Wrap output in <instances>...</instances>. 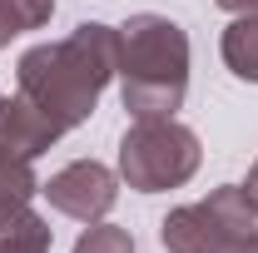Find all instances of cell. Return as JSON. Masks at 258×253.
<instances>
[{
  "label": "cell",
  "instance_id": "obj_4",
  "mask_svg": "<svg viewBox=\"0 0 258 253\" xmlns=\"http://www.w3.org/2000/svg\"><path fill=\"white\" fill-rule=\"evenodd\" d=\"M199 159H204L199 134L189 124H179L174 114L169 119H134L119 139V179L134 194H164L189 184Z\"/></svg>",
  "mask_w": 258,
  "mask_h": 253
},
{
  "label": "cell",
  "instance_id": "obj_5",
  "mask_svg": "<svg viewBox=\"0 0 258 253\" xmlns=\"http://www.w3.org/2000/svg\"><path fill=\"white\" fill-rule=\"evenodd\" d=\"M40 194L50 199V209H60L64 219L99 223L114 209V199H119V179L99 159H75V164H64L60 174H50L40 184Z\"/></svg>",
  "mask_w": 258,
  "mask_h": 253
},
{
  "label": "cell",
  "instance_id": "obj_3",
  "mask_svg": "<svg viewBox=\"0 0 258 253\" xmlns=\"http://www.w3.org/2000/svg\"><path fill=\"white\" fill-rule=\"evenodd\" d=\"M169 253H258V209L243 184H224L204 204H179L159 223Z\"/></svg>",
  "mask_w": 258,
  "mask_h": 253
},
{
  "label": "cell",
  "instance_id": "obj_10",
  "mask_svg": "<svg viewBox=\"0 0 258 253\" xmlns=\"http://www.w3.org/2000/svg\"><path fill=\"white\" fill-rule=\"evenodd\" d=\"M50 15H55V0H0V50L15 35L50 25Z\"/></svg>",
  "mask_w": 258,
  "mask_h": 253
},
{
  "label": "cell",
  "instance_id": "obj_6",
  "mask_svg": "<svg viewBox=\"0 0 258 253\" xmlns=\"http://www.w3.org/2000/svg\"><path fill=\"white\" fill-rule=\"evenodd\" d=\"M55 139H60V129L50 124L25 95L0 99V159H30L35 164Z\"/></svg>",
  "mask_w": 258,
  "mask_h": 253
},
{
  "label": "cell",
  "instance_id": "obj_2",
  "mask_svg": "<svg viewBox=\"0 0 258 253\" xmlns=\"http://www.w3.org/2000/svg\"><path fill=\"white\" fill-rule=\"evenodd\" d=\"M189 95V35L179 20L139 10L119 25V99L134 119H169Z\"/></svg>",
  "mask_w": 258,
  "mask_h": 253
},
{
  "label": "cell",
  "instance_id": "obj_12",
  "mask_svg": "<svg viewBox=\"0 0 258 253\" xmlns=\"http://www.w3.org/2000/svg\"><path fill=\"white\" fill-rule=\"evenodd\" d=\"M214 5L228 15H258V0H214Z\"/></svg>",
  "mask_w": 258,
  "mask_h": 253
},
{
  "label": "cell",
  "instance_id": "obj_8",
  "mask_svg": "<svg viewBox=\"0 0 258 253\" xmlns=\"http://www.w3.org/2000/svg\"><path fill=\"white\" fill-rule=\"evenodd\" d=\"M35 194H40V179H35L30 159H0V228L20 219Z\"/></svg>",
  "mask_w": 258,
  "mask_h": 253
},
{
  "label": "cell",
  "instance_id": "obj_13",
  "mask_svg": "<svg viewBox=\"0 0 258 253\" xmlns=\"http://www.w3.org/2000/svg\"><path fill=\"white\" fill-rule=\"evenodd\" d=\"M243 189H248V199H253V209H258V159H253V169H248V179H243Z\"/></svg>",
  "mask_w": 258,
  "mask_h": 253
},
{
  "label": "cell",
  "instance_id": "obj_11",
  "mask_svg": "<svg viewBox=\"0 0 258 253\" xmlns=\"http://www.w3.org/2000/svg\"><path fill=\"white\" fill-rule=\"evenodd\" d=\"M70 253H134V238H129V228L99 219V223H85V233L75 238Z\"/></svg>",
  "mask_w": 258,
  "mask_h": 253
},
{
  "label": "cell",
  "instance_id": "obj_7",
  "mask_svg": "<svg viewBox=\"0 0 258 253\" xmlns=\"http://www.w3.org/2000/svg\"><path fill=\"white\" fill-rule=\"evenodd\" d=\"M219 50H224V65L238 80L258 85V15H233V25L224 30Z\"/></svg>",
  "mask_w": 258,
  "mask_h": 253
},
{
  "label": "cell",
  "instance_id": "obj_1",
  "mask_svg": "<svg viewBox=\"0 0 258 253\" xmlns=\"http://www.w3.org/2000/svg\"><path fill=\"white\" fill-rule=\"evenodd\" d=\"M119 75V30L85 20L55 45H35L15 65V95H25L60 129H80L95 114L104 85Z\"/></svg>",
  "mask_w": 258,
  "mask_h": 253
},
{
  "label": "cell",
  "instance_id": "obj_9",
  "mask_svg": "<svg viewBox=\"0 0 258 253\" xmlns=\"http://www.w3.org/2000/svg\"><path fill=\"white\" fill-rule=\"evenodd\" d=\"M50 243H55V228L35 209H25L20 219H10L0 228V253H50Z\"/></svg>",
  "mask_w": 258,
  "mask_h": 253
}]
</instances>
